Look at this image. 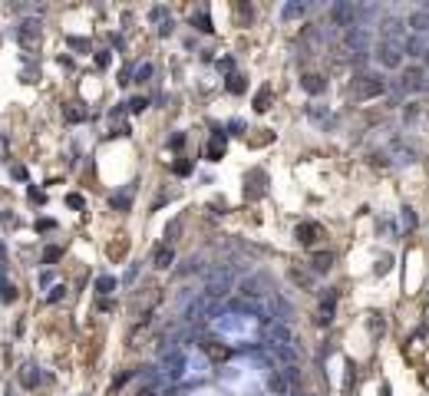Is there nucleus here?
Here are the masks:
<instances>
[{
	"mask_svg": "<svg viewBox=\"0 0 429 396\" xmlns=\"http://www.w3.org/2000/svg\"><path fill=\"white\" fill-rule=\"evenodd\" d=\"M386 93V83H383V76H373V73H360L354 80V99H360V102H367V99H376V96H383Z\"/></svg>",
	"mask_w": 429,
	"mask_h": 396,
	"instance_id": "nucleus-1",
	"label": "nucleus"
},
{
	"mask_svg": "<svg viewBox=\"0 0 429 396\" xmlns=\"http://www.w3.org/2000/svg\"><path fill=\"white\" fill-rule=\"evenodd\" d=\"M268 386L274 396H294V386H297V370L294 366H284V370H274L268 377Z\"/></svg>",
	"mask_w": 429,
	"mask_h": 396,
	"instance_id": "nucleus-2",
	"label": "nucleus"
},
{
	"mask_svg": "<svg viewBox=\"0 0 429 396\" xmlns=\"http://www.w3.org/2000/svg\"><path fill=\"white\" fill-rule=\"evenodd\" d=\"M380 37H383V43H393V46H399V50H403V43H406V27H403V20H396V17L383 20V30H380Z\"/></svg>",
	"mask_w": 429,
	"mask_h": 396,
	"instance_id": "nucleus-3",
	"label": "nucleus"
},
{
	"mask_svg": "<svg viewBox=\"0 0 429 396\" xmlns=\"http://www.w3.org/2000/svg\"><path fill=\"white\" fill-rule=\"evenodd\" d=\"M343 43H347L354 53H367V46H370V30H367L363 23L350 27V30L343 33Z\"/></svg>",
	"mask_w": 429,
	"mask_h": 396,
	"instance_id": "nucleus-4",
	"label": "nucleus"
},
{
	"mask_svg": "<svg viewBox=\"0 0 429 396\" xmlns=\"http://www.w3.org/2000/svg\"><path fill=\"white\" fill-rule=\"evenodd\" d=\"M330 20H334V27H357V4H334Z\"/></svg>",
	"mask_w": 429,
	"mask_h": 396,
	"instance_id": "nucleus-5",
	"label": "nucleus"
},
{
	"mask_svg": "<svg viewBox=\"0 0 429 396\" xmlns=\"http://www.w3.org/2000/svg\"><path fill=\"white\" fill-rule=\"evenodd\" d=\"M376 57H380V63H383L386 69H399V66H403V50L393 46V43H380Z\"/></svg>",
	"mask_w": 429,
	"mask_h": 396,
	"instance_id": "nucleus-6",
	"label": "nucleus"
},
{
	"mask_svg": "<svg viewBox=\"0 0 429 396\" xmlns=\"http://www.w3.org/2000/svg\"><path fill=\"white\" fill-rule=\"evenodd\" d=\"M294 238H297V245H304V248L317 245V238H320V225H317V221H304V225L294 228Z\"/></svg>",
	"mask_w": 429,
	"mask_h": 396,
	"instance_id": "nucleus-7",
	"label": "nucleus"
},
{
	"mask_svg": "<svg viewBox=\"0 0 429 396\" xmlns=\"http://www.w3.org/2000/svg\"><path fill=\"white\" fill-rule=\"evenodd\" d=\"M399 89H403V93H419V89H423V69L410 66L403 73V80H399Z\"/></svg>",
	"mask_w": 429,
	"mask_h": 396,
	"instance_id": "nucleus-8",
	"label": "nucleus"
},
{
	"mask_svg": "<svg viewBox=\"0 0 429 396\" xmlns=\"http://www.w3.org/2000/svg\"><path fill=\"white\" fill-rule=\"evenodd\" d=\"M403 50L410 53V57H423V53L429 50V37H419V33H413V37H406Z\"/></svg>",
	"mask_w": 429,
	"mask_h": 396,
	"instance_id": "nucleus-9",
	"label": "nucleus"
},
{
	"mask_svg": "<svg viewBox=\"0 0 429 396\" xmlns=\"http://www.w3.org/2000/svg\"><path fill=\"white\" fill-rule=\"evenodd\" d=\"M410 30H413V33H419V37H429V10L410 13Z\"/></svg>",
	"mask_w": 429,
	"mask_h": 396,
	"instance_id": "nucleus-10",
	"label": "nucleus"
},
{
	"mask_svg": "<svg viewBox=\"0 0 429 396\" xmlns=\"http://www.w3.org/2000/svg\"><path fill=\"white\" fill-rule=\"evenodd\" d=\"M33 40H40V23L37 20H27L20 27V43H33Z\"/></svg>",
	"mask_w": 429,
	"mask_h": 396,
	"instance_id": "nucleus-11",
	"label": "nucleus"
},
{
	"mask_svg": "<svg viewBox=\"0 0 429 396\" xmlns=\"http://www.w3.org/2000/svg\"><path fill=\"white\" fill-rule=\"evenodd\" d=\"M172 261H175V251H172L168 245H159V248H156V268L165 271V268H172Z\"/></svg>",
	"mask_w": 429,
	"mask_h": 396,
	"instance_id": "nucleus-12",
	"label": "nucleus"
},
{
	"mask_svg": "<svg viewBox=\"0 0 429 396\" xmlns=\"http://www.w3.org/2000/svg\"><path fill=\"white\" fill-rule=\"evenodd\" d=\"M300 86H304L307 93H323V89H327V80H323V76H317V73H311V76H304V80H300Z\"/></svg>",
	"mask_w": 429,
	"mask_h": 396,
	"instance_id": "nucleus-13",
	"label": "nucleus"
},
{
	"mask_svg": "<svg viewBox=\"0 0 429 396\" xmlns=\"http://www.w3.org/2000/svg\"><path fill=\"white\" fill-rule=\"evenodd\" d=\"M311 268H314V271H317V274H327V271H330V268H334V254H330V251H327V254H323V251H320V254H314V261H311Z\"/></svg>",
	"mask_w": 429,
	"mask_h": 396,
	"instance_id": "nucleus-14",
	"label": "nucleus"
},
{
	"mask_svg": "<svg viewBox=\"0 0 429 396\" xmlns=\"http://www.w3.org/2000/svg\"><path fill=\"white\" fill-rule=\"evenodd\" d=\"M221 152H224V136H221V132H215L212 142H208V159H218Z\"/></svg>",
	"mask_w": 429,
	"mask_h": 396,
	"instance_id": "nucleus-15",
	"label": "nucleus"
},
{
	"mask_svg": "<svg viewBox=\"0 0 429 396\" xmlns=\"http://www.w3.org/2000/svg\"><path fill=\"white\" fill-rule=\"evenodd\" d=\"M304 13H307V4H297V0L284 7V20H297V17H304Z\"/></svg>",
	"mask_w": 429,
	"mask_h": 396,
	"instance_id": "nucleus-16",
	"label": "nucleus"
},
{
	"mask_svg": "<svg viewBox=\"0 0 429 396\" xmlns=\"http://www.w3.org/2000/svg\"><path fill=\"white\" fill-rule=\"evenodd\" d=\"M20 383H23V386H37L40 373H33V366H27V370H20Z\"/></svg>",
	"mask_w": 429,
	"mask_h": 396,
	"instance_id": "nucleus-17",
	"label": "nucleus"
},
{
	"mask_svg": "<svg viewBox=\"0 0 429 396\" xmlns=\"http://www.w3.org/2000/svg\"><path fill=\"white\" fill-rule=\"evenodd\" d=\"M268 102H271V86H264L261 93H258V99H255V109H258V113H264V109H268Z\"/></svg>",
	"mask_w": 429,
	"mask_h": 396,
	"instance_id": "nucleus-18",
	"label": "nucleus"
},
{
	"mask_svg": "<svg viewBox=\"0 0 429 396\" xmlns=\"http://www.w3.org/2000/svg\"><path fill=\"white\" fill-rule=\"evenodd\" d=\"M112 287H116V281H112V277H99V281H96V291H99V294H109Z\"/></svg>",
	"mask_w": 429,
	"mask_h": 396,
	"instance_id": "nucleus-19",
	"label": "nucleus"
},
{
	"mask_svg": "<svg viewBox=\"0 0 429 396\" xmlns=\"http://www.w3.org/2000/svg\"><path fill=\"white\" fill-rule=\"evenodd\" d=\"M228 89H231V93H244V83H241V76H228Z\"/></svg>",
	"mask_w": 429,
	"mask_h": 396,
	"instance_id": "nucleus-20",
	"label": "nucleus"
},
{
	"mask_svg": "<svg viewBox=\"0 0 429 396\" xmlns=\"http://www.w3.org/2000/svg\"><path fill=\"white\" fill-rule=\"evenodd\" d=\"M0 297H4V301H13V297H17V291H13L10 284H0Z\"/></svg>",
	"mask_w": 429,
	"mask_h": 396,
	"instance_id": "nucleus-21",
	"label": "nucleus"
},
{
	"mask_svg": "<svg viewBox=\"0 0 429 396\" xmlns=\"http://www.w3.org/2000/svg\"><path fill=\"white\" fill-rule=\"evenodd\" d=\"M198 30H205V33L212 30V20H208V13H205V10L198 13Z\"/></svg>",
	"mask_w": 429,
	"mask_h": 396,
	"instance_id": "nucleus-22",
	"label": "nucleus"
},
{
	"mask_svg": "<svg viewBox=\"0 0 429 396\" xmlns=\"http://www.w3.org/2000/svg\"><path fill=\"white\" fill-rule=\"evenodd\" d=\"M83 116H86V113H83V109H73V106L66 109V119H69V122H80Z\"/></svg>",
	"mask_w": 429,
	"mask_h": 396,
	"instance_id": "nucleus-23",
	"label": "nucleus"
},
{
	"mask_svg": "<svg viewBox=\"0 0 429 396\" xmlns=\"http://www.w3.org/2000/svg\"><path fill=\"white\" fill-rule=\"evenodd\" d=\"M350 63H354V66H367V53H350Z\"/></svg>",
	"mask_w": 429,
	"mask_h": 396,
	"instance_id": "nucleus-24",
	"label": "nucleus"
},
{
	"mask_svg": "<svg viewBox=\"0 0 429 396\" xmlns=\"http://www.w3.org/2000/svg\"><path fill=\"white\" fill-rule=\"evenodd\" d=\"M192 172V162H175V175H188Z\"/></svg>",
	"mask_w": 429,
	"mask_h": 396,
	"instance_id": "nucleus-25",
	"label": "nucleus"
},
{
	"mask_svg": "<svg viewBox=\"0 0 429 396\" xmlns=\"http://www.w3.org/2000/svg\"><path fill=\"white\" fill-rule=\"evenodd\" d=\"M145 106H149V102H145V99H132V102H129V109H132V113H142Z\"/></svg>",
	"mask_w": 429,
	"mask_h": 396,
	"instance_id": "nucleus-26",
	"label": "nucleus"
},
{
	"mask_svg": "<svg viewBox=\"0 0 429 396\" xmlns=\"http://www.w3.org/2000/svg\"><path fill=\"white\" fill-rule=\"evenodd\" d=\"M56 258H60V248H46V254H43V261H46V264H50V261H56Z\"/></svg>",
	"mask_w": 429,
	"mask_h": 396,
	"instance_id": "nucleus-27",
	"label": "nucleus"
},
{
	"mask_svg": "<svg viewBox=\"0 0 429 396\" xmlns=\"http://www.w3.org/2000/svg\"><path fill=\"white\" fill-rule=\"evenodd\" d=\"M112 205H119V208H129V192H125V195H119V198H112Z\"/></svg>",
	"mask_w": 429,
	"mask_h": 396,
	"instance_id": "nucleus-28",
	"label": "nucleus"
},
{
	"mask_svg": "<svg viewBox=\"0 0 429 396\" xmlns=\"http://www.w3.org/2000/svg\"><path fill=\"white\" fill-rule=\"evenodd\" d=\"M149 76H152V66H142V69H139V73H136V80L142 83V80H149Z\"/></svg>",
	"mask_w": 429,
	"mask_h": 396,
	"instance_id": "nucleus-29",
	"label": "nucleus"
},
{
	"mask_svg": "<svg viewBox=\"0 0 429 396\" xmlns=\"http://www.w3.org/2000/svg\"><path fill=\"white\" fill-rule=\"evenodd\" d=\"M403 221H406V225H410V228H416V215H413V212H410V208H406V215H403Z\"/></svg>",
	"mask_w": 429,
	"mask_h": 396,
	"instance_id": "nucleus-30",
	"label": "nucleus"
},
{
	"mask_svg": "<svg viewBox=\"0 0 429 396\" xmlns=\"http://www.w3.org/2000/svg\"><path fill=\"white\" fill-rule=\"evenodd\" d=\"M66 201H69V205H73V208H83V198H80V195H69Z\"/></svg>",
	"mask_w": 429,
	"mask_h": 396,
	"instance_id": "nucleus-31",
	"label": "nucleus"
},
{
	"mask_svg": "<svg viewBox=\"0 0 429 396\" xmlns=\"http://www.w3.org/2000/svg\"><path fill=\"white\" fill-rule=\"evenodd\" d=\"M139 396H156V390H142V393H139Z\"/></svg>",
	"mask_w": 429,
	"mask_h": 396,
	"instance_id": "nucleus-32",
	"label": "nucleus"
},
{
	"mask_svg": "<svg viewBox=\"0 0 429 396\" xmlns=\"http://www.w3.org/2000/svg\"><path fill=\"white\" fill-rule=\"evenodd\" d=\"M423 60H426V66H429V50H426V53H423Z\"/></svg>",
	"mask_w": 429,
	"mask_h": 396,
	"instance_id": "nucleus-33",
	"label": "nucleus"
},
{
	"mask_svg": "<svg viewBox=\"0 0 429 396\" xmlns=\"http://www.w3.org/2000/svg\"><path fill=\"white\" fill-rule=\"evenodd\" d=\"M423 89H429V80H426V83H423Z\"/></svg>",
	"mask_w": 429,
	"mask_h": 396,
	"instance_id": "nucleus-34",
	"label": "nucleus"
}]
</instances>
